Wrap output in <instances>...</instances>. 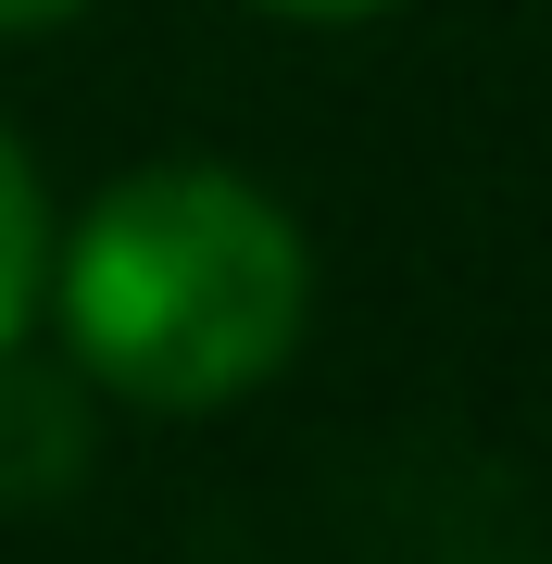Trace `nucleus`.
I'll return each instance as SVG.
<instances>
[{
	"label": "nucleus",
	"instance_id": "1",
	"mask_svg": "<svg viewBox=\"0 0 552 564\" xmlns=\"http://www.w3.org/2000/svg\"><path fill=\"white\" fill-rule=\"evenodd\" d=\"M39 289L88 389L139 414H214L302 351L314 251L289 202H264L226 163H139L76 214Z\"/></svg>",
	"mask_w": 552,
	"mask_h": 564
},
{
	"label": "nucleus",
	"instance_id": "2",
	"mask_svg": "<svg viewBox=\"0 0 552 564\" xmlns=\"http://www.w3.org/2000/svg\"><path fill=\"white\" fill-rule=\"evenodd\" d=\"M76 464H88V402L39 377L13 339L0 351V502H51V489H76Z\"/></svg>",
	"mask_w": 552,
	"mask_h": 564
},
{
	"label": "nucleus",
	"instance_id": "3",
	"mask_svg": "<svg viewBox=\"0 0 552 564\" xmlns=\"http://www.w3.org/2000/svg\"><path fill=\"white\" fill-rule=\"evenodd\" d=\"M39 276H51V202H39V163H25V139L0 126V351H13L25 314H39Z\"/></svg>",
	"mask_w": 552,
	"mask_h": 564
},
{
	"label": "nucleus",
	"instance_id": "4",
	"mask_svg": "<svg viewBox=\"0 0 552 564\" xmlns=\"http://www.w3.org/2000/svg\"><path fill=\"white\" fill-rule=\"evenodd\" d=\"M88 0H0V39H39V25H76Z\"/></svg>",
	"mask_w": 552,
	"mask_h": 564
},
{
	"label": "nucleus",
	"instance_id": "5",
	"mask_svg": "<svg viewBox=\"0 0 552 564\" xmlns=\"http://www.w3.org/2000/svg\"><path fill=\"white\" fill-rule=\"evenodd\" d=\"M264 13H289V25H365V13H389V0H264Z\"/></svg>",
	"mask_w": 552,
	"mask_h": 564
}]
</instances>
